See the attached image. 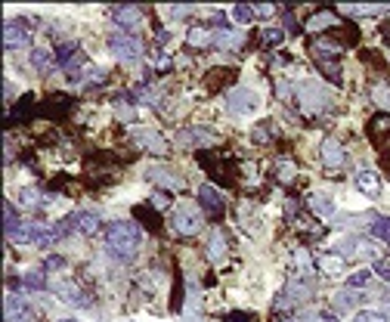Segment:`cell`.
<instances>
[{
  "label": "cell",
  "mask_w": 390,
  "mask_h": 322,
  "mask_svg": "<svg viewBox=\"0 0 390 322\" xmlns=\"http://www.w3.org/2000/svg\"><path fill=\"white\" fill-rule=\"evenodd\" d=\"M140 245H143V230L130 220H115L106 230V248L118 260H130L140 251Z\"/></svg>",
  "instance_id": "6da1fadb"
},
{
  "label": "cell",
  "mask_w": 390,
  "mask_h": 322,
  "mask_svg": "<svg viewBox=\"0 0 390 322\" xmlns=\"http://www.w3.org/2000/svg\"><path fill=\"white\" fill-rule=\"evenodd\" d=\"M171 223H174V230L180 235H199L201 226H205V217H201L199 205H192V201H180V205L174 208Z\"/></svg>",
  "instance_id": "7a4b0ae2"
},
{
  "label": "cell",
  "mask_w": 390,
  "mask_h": 322,
  "mask_svg": "<svg viewBox=\"0 0 390 322\" xmlns=\"http://www.w3.org/2000/svg\"><path fill=\"white\" fill-rule=\"evenodd\" d=\"M310 298H313V282L310 279H288V285L282 288V294H279V301H276V310L303 307Z\"/></svg>",
  "instance_id": "3957f363"
},
{
  "label": "cell",
  "mask_w": 390,
  "mask_h": 322,
  "mask_svg": "<svg viewBox=\"0 0 390 322\" xmlns=\"http://www.w3.org/2000/svg\"><path fill=\"white\" fill-rule=\"evenodd\" d=\"M108 50L124 62H133V59L143 56V40L130 31H115V35H108Z\"/></svg>",
  "instance_id": "277c9868"
},
{
  "label": "cell",
  "mask_w": 390,
  "mask_h": 322,
  "mask_svg": "<svg viewBox=\"0 0 390 322\" xmlns=\"http://www.w3.org/2000/svg\"><path fill=\"white\" fill-rule=\"evenodd\" d=\"M257 106H260V96L251 87H233L226 93V109H230V115L245 118V115L257 112Z\"/></svg>",
  "instance_id": "5b68a950"
},
{
  "label": "cell",
  "mask_w": 390,
  "mask_h": 322,
  "mask_svg": "<svg viewBox=\"0 0 390 322\" xmlns=\"http://www.w3.org/2000/svg\"><path fill=\"white\" fill-rule=\"evenodd\" d=\"M341 251V257H378V245H372L362 235H347L335 245V254Z\"/></svg>",
  "instance_id": "8992f818"
},
{
  "label": "cell",
  "mask_w": 390,
  "mask_h": 322,
  "mask_svg": "<svg viewBox=\"0 0 390 322\" xmlns=\"http://www.w3.org/2000/svg\"><path fill=\"white\" fill-rule=\"evenodd\" d=\"M28 40H31V28H28V22L25 19H6L4 25V47L10 50H19V47H28Z\"/></svg>",
  "instance_id": "52a82bcc"
},
{
  "label": "cell",
  "mask_w": 390,
  "mask_h": 322,
  "mask_svg": "<svg viewBox=\"0 0 390 322\" xmlns=\"http://www.w3.org/2000/svg\"><path fill=\"white\" fill-rule=\"evenodd\" d=\"M199 199H201V205H205V211L211 217H223V211H226V199H223V192L214 189L211 183H205L199 189Z\"/></svg>",
  "instance_id": "ba28073f"
},
{
  "label": "cell",
  "mask_w": 390,
  "mask_h": 322,
  "mask_svg": "<svg viewBox=\"0 0 390 322\" xmlns=\"http://www.w3.org/2000/svg\"><path fill=\"white\" fill-rule=\"evenodd\" d=\"M344 161H347L344 146L335 137H328L325 143H322V165H325L328 171H338V167H344Z\"/></svg>",
  "instance_id": "9c48e42d"
},
{
  "label": "cell",
  "mask_w": 390,
  "mask_h": 322,
  "mask_svg": "<svg viewBox=\"0 0 390 322\" xmlns=\"http://www.w3.org/2000/svg\"><path fill=\"white\" fill-rule=\"evenodd\" d=\"M360 304H362V292H360V288H341V292H335V298H332V307H335L338 316H341V313L356 310Z\"/></svg>",
  "instance_id": "30bf717a"
},
{
  "label": "cell",
  "mask_w": 390,
  "mask_h": 322,
  "mask_svg": "<svg viewBox=\"0 0 390 322\" xmlns=\"http://www.w3.org/2000/svg\"><path fill=\"white\" fill-rule=\"evenodd\" d=\"M356 189H360L366 199H378L381 196V177L372 171V167H362V171H356Z\"/></svg>",
  "instance_id": "8fae6325"
},
{
  "label": "cell",
  "mask_w": 390,
  "mask_h": 322,
  "mask_svg": "<svg viewBox=\"0 0 390 322\" xmlns=\"http://www.w3.org/2000/svg\"><path fill=\"white\" fill-rule=\"evenodd\" d=\"M53 292L59 294V298H65L69 304H74V307H90V301H87V294L81 292L78 285L72 282V279H59V282L53 285Z\"/></svg>",
  "instance_id": "7c38bea8"
},
{
  "label": "cell",
  "mask_w": 390,
  "mask_h": 322,
  "mask_svg": "<svg viewBox=\"0 0 390 322\" xmlns=\"http://www.w3.org/2000/svg\"><path fill=\"white\" fill-rule=\"evenodd\" d=\"M180 146H189V149H199V146H211L214 143V133L205 131V127H189V131H180L177 137Z\"/></svg>",
  "instance_id": "4fadbf2b"
},
{
  "label": "cell",
  "mask_w": 390,
  "mask_h": 322,
  "mask_svg": "<svg viewBox=\"0 0 390 322\" xmlns=\"http://www.w3.org/2000/svg\"><path fill=\"white\" fill-rule=\"evenodd\" d=\"M112 19L121 25V28H137V25L143 22V10H140V6L124 4V6H115V10H112Z\"/></svg>",
  "instance_id": "5bb4252c"
},
{
  "label": "cell",
  "mask_w": 390,
  "mask_h": 322,
  "mask_svg": "<svg viewBox=\"0 0 390 322\" xmlns=\"http://www.w3.org/2000/svg\"><path fill=\"white\" fill-rule=\"evenodd\" d=\"M146 180L161 183V186H167V189H183V177H177L174 171H167V167H146Z\"/></svg>",
  "instance_id": "9a60e30c"
},
{
  "label": "cell",
  "mask_w": 390,
  "mask_h": 322,
  "mask_svg": "<svg viewBox=\"0 0 390 322\" xmlns=\"http://www.w3.org/2000/svg\"><path fill=\"white\" fill-rule=\"evenodd\" d=\"M6 322H35V316L28 313V307H25L22 298H16V294H10L6 298Z\"/></svg>",
  "instance_id": "2e32d148"
},
{
  "label": "cell",
  "mask_w": 390,
  "mask_h": 322,
  "mask_svg": "<svg viewBox=\"0 0 390 322\" xmlns=\"http://www.w3.org/2000/svg\"><path fill=\"white\" fill-rule=\"evenodd\" d=\"M307 208L313 211V214H319V217H332L338 205H335V199L332 196H325V192H313V196L307 199Z\"/></svg>",
  "instance_id": "e0dca14e"
},
{
  "label": "cell",
  "mask_w": 390,
  "mask_h": 322,
  "mask_svg": "<svg viewBox=\"0 0 390 322\" xmlns=\"http://www.w3.org/2000/svg\"><path fill=\"white\" fill-rule=\"evenodd\" d=\"M301 103L307 112H319V103H325V96H322V90L316 87V84H310V81H303L301 84Z\"/></svg>",
  "instance_id": "ac0fdd59"
},
{
  "label": "cell",
  "mask_w": 390,
  "mask_h": 322,
  "mask_svg": "<svg viewBox=\"0 0 390 322\" xmlns=\"http://www.w3.org/2000/svg\"><path fill=\"white\" fill-rule=\"evenodd\" d=\"M378 214H338L335 226L338 230H360V223H375Z\"/></svg>",
  "instance_id": "d6986e66"
},
{
  "label": "cell",
  "mask_w": 390,
  "mask_h": 322,
  "mask_svg": "<svg viewBox=\"0 0 390 322\" xmlns=\"http://www.w3.org/2000/svg\"><path fill=\"white\" fill-rule=\"evenodd\" d=\"M310 31H322V28H338V10H319L310 16L307 22Z\"/></svg>",
  "instance_id": "ffe728a7"
},
{
  "label": "cell",
  "mask_w": 390,
  "mask_h": 322,
  "mask_svg": "<svg viewBox=\"0 0 390 322\" xmlns=\"http://www.w3.org/2000/svg\"><path fill=\"white\" fill-rule=\"evenodd\" d=\"M62 235H65V230H62L59 223H53V226H40V233H38V248H40V251H50L59 239H62Z\"/></svg>",
  "instance_id": "44dd1931"
},
{
  "label": "cell",
  "mask_w": 390,
  "mask_h": 322,
  "mask_svg": "<svg viewBox=\"0 0 390 322\" xmlns=\"http://www.w3.org/2000/svg\"><path fill=\"white\" fill-rule=\"evenodd\" d=\"M74 226H78L84 235H93L99 230V214L96 211H74Z\"/></svg>",
  "instance_id": "7402d4cb"
},
{
  "label": "cell",
  "mask_w": 390,
  "mask_h": 322,
  "mask_svg": "<svg viewBox=\"0 0 390 322\" xmlns=\"http://www.w3.org/2000/svg\"><path fill=\"white\" fill-rule=\"evenodd\" d=\"M291 273H294V279H310L313 276V257H310L307 251H294Z\"/></svg>",
  "instance_id": "603a6c76"
},
{
  "label": "cell",
  "mask_w": 390,
  "mask_h": 322,
  "mask_svg": "<svg viewBox=\"0 0 390 322\" xmlns=\"http://www.w3.org/2000/svg\"><path fill=\"white\" fill-rule=\"evenodd\" d=\"M214 44H217L220 50H239L242 31H239V28H220L217 35H214Z\"/></svg>",
  "instance_id": "cb8c5ba5"
},
{
  "label": "cell",
  "mask_w": 390,
  "mask_h": 322,
  "mask_svg": "<svg viewBox=\"0 0 390 322\" xmlns=\"http://www.w3.org/2000/svg\"><path fill=\"white\" fill-rule=\"evenodd\" d=\"M316 267H319L325 276H338V273L344 270V257H341V254H319V257H316Z\"/></svg>",
  "instance_id": "d4e9b609"
},
{
  "label": "cell",
  "mask_w": 390,
  "mask_h": 322,
  "mask_svg": "<svg viewBox=\"0 0 390 322\" xmlns=\"http://www.w3.org/2000/svg\"><path fill=\"white\" fill-rule=\"evenodd\" d=\"M38 233H40L38 223H22L19 230H16L13 235H6V239L16 242V245H28V242H38Z\"/></svg>",
  "instance_id": "484cf974"
},
{
  "label": "cell",
  "mask_w": 390,
  "mask_h": 322,
  "mask_svg": "<svg viewBox=\"0 0 390 322\" xmlns=\"http://www.w3.org/2000/svg\"><path fill=\"white\" fill-rule=\"evenodd\" d=\"M208 257L214 260V264H220V260L226 257V242H223V233L214 230V235H211V242H208Z\"/></svg>",
  "instance_id": "4316f807"
},
{
  "label": "cell",
  "mask_w": 390,
  "mask_h": 322,
  "mask_svg": "<svg viewBox=\"0 0 390 322\" xmlns=\"http://www.w3.org/2000/svg\"><path fill=\"white\" fill-rule=\"evenodd\" d=\"M31 65H35L38 72H50V65H53L50 50L47 47H35V50H31Z\"/></svg>",
  "instance_id": "83f0119b"
},
{
  "label": "cell",
  "mask_w": 390,
  "mask_h": 322,
  "mask_svg": "<svg viewBox=\"0 0 390 322\" xmlns=\"http://www.w3.org/2000/svg\"><path fill=\"white\" fill-rule=\"evenodd\" d=\"M294 174H298L294 161H288V158H279V161H276V180H279V183H291Z\"/></svg>",
  "instance_id": "f1b7e54d"
},
{
  "label": "cell",
  "mask_w": 390,
  "mask_h": 322,
  "mask_svg": "<svg viewBox=\"0 0 390 322\" xmlns=\"http://www.w3.org/2000/svg\"><path fill=\"white\" fill-rule=\"evenodd\" d=\"M390 10V6H366V4H341V13H350V16H378V13H384Z\"/></svg>",
  "instance_id": "f546056e"
},
{
  "label": "cell",
  "mask_w": 390,
  "mask_h": 322,
  "mask_svg": "<svg viewBox=\"0 0 390 322\" xmlns=\"http://www.w3.org/2000/svg\"><path fill=\"white\" fill-rule=\"evenodd\" d=\"M372 99H375V106H381V109H387V112H390V87L384 81L372 84Z\"/></svg>",
  "instance_id": "4dcf8cb0"
},
{
  "label": "cell",
  "mask_w": 390,
  "mask_h": 322,
  "mask_svg": "<svg viewBox=\"0 0 390 322\" xmlns=\"http://www.w3.org/2000/svg\"><path fill=\"white\" fill-rule=\"evenodd\" d=\"M22 285L28 288V292H44V288H47V273H44V270H40V273H38V270H35V273H25Z\"/></svg>",
  "instance_id": "1f68e13d"
},
{
  "label": "cell",
  "mask_w": 390,
  "mask_h": 322,
  "mask_svg": "<svg viewBox=\"0 0 390 322\" xmlns=\"http://www.w3.org/2000/svg\"><path fill=\"white\" fill-rule=\"evenodd\" d=\"M186 40H189L192 47H208V44H214V35H211L208 28H189Z\"/></svg>",
  "instance_id": "d6a6232c"
},
{
  "label": "cell",
  "mask_w": 390,
  "mask_h": 322,
  "mask_svg": "<svg viewBox=\"0 0 390 322\" xmlns=\"http://www.w3.org/2000/svg\"><path fill=\"white\" fill-rule=\"evenodd\" d=\"M372 230V235H375V239H381L384 245H390V217H378L375 223L369 226Z\"/></svg>",
  "instance_id": "836d02e7"
},
{
  "label": "cell",
  "mask_w": 390,
  "mask_h": 322,
  "mask_svg": "<svg viewBox=\"0 0 390 322\" xmlns=\"http://www.w3.org/2000/svg\"><path fill=\"white\" fill-rule=\"evenodd\" d=\"M19 217H16V211H13V201H4V230L6 235H13L16 230H19Z\"/></svg>",
  "instance_id": "e575fe53"
},
{
  "label": "cell",
  "mask_w": 390,
  "mask_h": 322,
  "mask_svg": "<svg viewBox=\"0 0 390 322\" xmlns=\"http://www.w3.org/2000/svg\"><path fill=\"white\" fill-rule=\"evenodd\" d=\"M254 16H257V10H251L248 4H235V6H233V19L239 22V25H251Z\"/></svg>",
  "instance_id": "d590c367"
},
{
  "label": "cell",
  "mask_w": 390,
  "mask_h": 322,
  "mask_svg": "<svg viewBox=\"0 0 390 322\" xmlns=\"http://www.w3.org/2000/svg\"><path fill=\"white\" fill-rule=\"evenodd\" d=\"M282 40H285L282 28H264V35H260V44H264V47H279Z\"/></svg>",
  "instance_id": "8d00e7d4"
},
{
  "label": "cell",
  "mask_w": 390,
  "mask_h": 322,
  "mask_svg": "<svg viewBox=\"0 0 390 322\" xmlns=\"http://www.w3.org/2000/svg\"><path fill=\"white\" fill-rule=\"evenodd\" d=\"M353 322H387L384 313H378V310H360L353 316Z\"/></svg>",
  "instance_id": "74e56055"
},
{
  "label": "cell",
  "mask_w": 390,
  "mask_h": 322,
  "mask_svg": "<svg viewBox=\"0 0 390 322\" xmlns=\"http://www.w3.org/2000/svg\"><path fill=\"white\" fill-rule=\"evenodd\" d=\"M269 127H273L269 121H264V124L254 127V143H269V140H273V131H269Z\"/></svg>",
  "instance_id": "f35d334b"
},
{
  "label": "cell",
  "mask_w": 390,
  "mask_h": 322,
  "mask_svg": "<svg viewBox=\"0 0 390 322\" xmlns=\"http://www.w3.org/2000/svg\"><path fill=\"white\" fill-rule=\"evenodd\" d=\"M369 279H372L369 270H360V273H353V276H350L347 288H366V285H369Z\"/></svg>",
  "instance_id": "ab89813d"
},
{
  "label": "cell",
  "mask_w": 390,
  "mask_h": 322,
  "mask_svg": "<svg viewBox=\"0 0 390 322\" xmlns=\"http://www.w3.org/2000/svg\"><path fill=\"white\" fill-rule=\"evenodd\" d=\"M137 137H140L143 143H146V146H149L152 152H161V149H165V143H161V140L155 137V133H143V131H140V133H137Z\"/></svg>",
  "instance_id": "60d3db41"
},
{
  "label": "cell",
  "mask_w": 390,
  "mask_h": 322,
  "mask_svg": "<svg viewBox=\"0 0 390 322\" xmlns=\"http://www.w3.org/2000/svg\"><path fill=\"white\" fill-rule=\"evenodd\" d=\"M19 199H22L28 208H38V205H40V192H38V189H22Z\"/></svg>",
  "instance_id": "b9f144b4"
},
{
  "label": "cell",
  "mask_w": 390,
  "mask_h": 322,
  "mask_svg": "<svg viewBox=\"0 0 390 322\" xmlns=\"http://www.w3.org/2000/svg\"><path fill=\"white\" fill-rule=\"evenodd\" d=\"M372 270H375L381 279H387V282H390V260H375V267H372Z\"/></svg>",
  "instance_id": "7bdbcfd3"
},
{
  "label": "cell",
  "mask_w": 390,
  "mask_h": 322,
  "mask_svg": "<svg viewBox=\"0 0 390 322\" xmlns=\"http://www.w3.org/2000/svg\"><path fill=\"white\" fill-rule=\"evenodd\" d=\"M59 267H65V260H62V257H56V254H53V257H47L44 273H50V270H59Z\"/></svg>",
  "instance_id": "ee69618b"
},
{
  "label": "cell",
  "mask_w": 390,
  "mask_h": 322,
  "mask_svg": "<svg viewBox=\"0 0 390 322\" xmlns=\"http://www.w3.org/2000/svg\"><path fill=\"white\" fill-rule=\"evenodd\" d=\"M276 10H273V6H264V4H260L257 6V16H260V19H269V16H273Z\"/></svg>",
  "instance_id": "f6af8a7d"
},
{
  "label": "cell",
  "mask_w": 390,
  "mask_h": 322,
  "mask_svg": "<svg viewBox=\"0 0 390 322\" xmlns=\"http://www.w3.org/2000/svg\"><path fill=\"white\" fill-rule=\"evenodd\" d=\"M285 28H288V31H301V28H298V22H294V16H291V13H285Z\"/></svg>",
  "instance_id": "bcb514c9"
},
{
  "label": "cell",
  "mask_w": 390,
  "mask_h": 322,
  "mask_svg": "<svg viewBox=\"0 0 390 322\" xmlns=\"http://www.w3.org/2000/svg\"><path fill=\"white\" fill-rule=\"evenodd\" d=\"M186 13H192V6H174L171 16H186Z\"/></svg>",
  "instance_id": "7dc6e473"
},
{
  "label": "cell",
  "mask_w": 390,
  "mask_h": 322,
  "mask_svg": "<svg viewBox=\"0 0 390 322\" xmlns=\"http://www.w3.org/2000/svg\"><path fill=\"white\" fill-rule=\"evenodd\" d=\"M59 322H78V319H59Z\"/></svg>",
  "instance_id": "c3c4849f"
}]
</instances>
